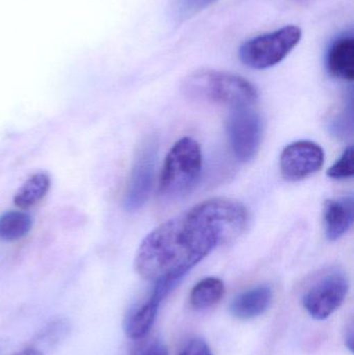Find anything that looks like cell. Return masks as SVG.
<instances>
[{"mask_svg":"<svg viewBox=\"0 0 354 355\" xmlns=\"http://www.w3.org/2000/svg\"><path fill=\"white\" fill-rule=\"evenodd\" d=\"M247 209L238 200L210 198L154 229L139 245L136 272L148 281L178 283L218 246L242 235Z\"/></svg>","mask_w":354,"mask_h":355,"instance_id":"6da1fadb","label":"cell"},{"mask_svg":"<svg viewBox=\"0 0 354 355\" xmlns=\"http://www.w3.org/2000/svg\"><path fill=\"white\" fill-rule=\"evenodd\" d=\"M182 93L191 100L222 104L231 108L251 107L258 101L256 87L232 73L199 70L183 80Z\"/></svg>","mask_w":354,"mask_h":355,"instance_id":"7a4b0ae2","label":"cell"},{"mask_svg":"<svg viewBox=\"0 0 354 355\" xmlns=\"http://www.w3.org/2000/svg\"><path fill=\"white\" fill-rule=\"evenodd\" d=\"M203 156L199 143L191 137L179 139L170 150L159 179V194L174 200L188 193L201 176Z\"/></svg>","mask_w":354,"mask_h":355,"instance_id":"3957f363","label":"cell"},{"mask_svg":"<svg viewBox=\"0 0 354 355\" xmlns=\"http://www.w3.org/2000/svg\"><path fill=\"white\" fill-rule=\"evenodd\" d=\"M301 35L303 31L299 26L287 25L245 42L239 49V58L249 68H272L290 54L301 41Z\"/></svg>","mask_w":354,"mask_h":355,"instance_id":"277c9868","label":"cell"},{"mask_svg":"<svg viewBox=\"0 0 354 355\" xmlns=\"http://www.w3.org/2000/svg\"><path fill=\"white\" fill-rule=\"evenodd\" d=\"M227 135L235 158L249 162L255 158L261 147L263 123L251 107L232 108L227 120Z\"/></svg>","mask_w":354,"mask_h":355,"instance_id":"5b68a950","label":"cell"},{"mask_svg":"<svg viewBox=\"0 0 354 355\" xmlns=\"http://www.w3.org/2000/svg\"><path fill=\"white\" fill-rule=\"evenodd\" d=\"M157 155V139L148 137L139 147L127 182L123 198V205L127 211L139 210L149 200L153 188Z\"/></svg>","mask_w":354,"mask_h":355,"instance_id":"8992f818","label":"cell"},{"mask_svg":"<svg viewBox=\"0 0 354 355\" xmlns=\"http://www.w3.org/2000/svg\"><path fill=\"white\" fill-rule=\"evenodd\" d=\"M348 290V279L344 273L328 271L316 279L303 294V306L310 316L316 320H324L342 306Z\"/></svg>","mask_w":354,"mask_h":355,"instance_id":"52a82bcc","label":"cell"},{"mask_svg":"<svg viewBox=\"0 0 354 355\" xmlns=\"http://www.w3.org/2000/svg\"><path fill=\"white\" fill-rule=\"evenodd\" d=\"M324 164V152L319 145L299 141L285 148L281 155L280 168L284 179L297 182L319 172Z\"/></svg>","mask_w":354,"mask_h":355,"instance_id":"ba28073f","label":"cell"},{"mask_svg":"<svg viewBox=\"0 0 354 355\" xmlns=\"http://www.w3.org/2000/svg\"><path fill=\"white\" fill-rule=\"evenodd\" d=\"M175 286L174 282H158L150 297L130 311L124 323L125 333L128 338L139 340L149 333L155 322L160 304Z\"/></svg>","mask_w":354,"mask_h":355,"instance_id":"9c48e42d","label":"cell"},{"mask_svg":"<svg viewBox=\"0 0 354 355\" xmlns=\"http://www.w3.org/2000/svg\"><path fill=\"white\" fill-rule=\"evenodd\" d=\"M354 200L353 196H342L328 200L324 205V225L326 237L338 240L353 227Z\"/></svg>","mask_w":354,"mask_h":355,"instance_id":"30bf717a","label":"cell"},{"mask_svg":"<svg viewBox=\"0 0 354 355\" xmlns=\"http://www.w3.org/2000/svg\"><path fill=\"white\" fill-rule=\"evenodd\" d=\"M272 302V288L257 286L237 295L231 304L230 310L236 318L249 320L264 314L270 308Z\"/></svg>","mask_w":354,"mask_h":355,"instance_id":"8fae6325","label":"cell"},{"mask_svg":"<svg viewBox=\"0 0 354 355\" xmlns=\"http://www.w3.org/2000/svg\"><path fill=\"white\" fill-rule=\"evenodd\" d=\"M326 67L332 76L342 80L354 79V39L342 37L335 41L328 50Z\"/></svg>","mask_w":354,"mask_h":355,"instance_id":"7c38bea8","label":"cell"},{"mask_svg":"<svg viewBox=\"0 0 354 355\" xmlns=\"http://www.w3.org/2000/svg\"><path fill=\"white\" fill-rule=\"evenodd\" d=\"M50 178L45 173L33 175L23 183L14 196V204L21 210H27L41 202L50 189Z\"/></svg>","mask_w":354,"mask_h":355,"instance_id":"4fadbf2b","label":"cell"},{"mask_svg":"<svg viewBox=\"0 0 354 355\" xmlns=\"http://www.w3.org/2000/svg\"><path fill=\"white\" fill-rule=\"evenodd\" d=\"M224 284L218 277H206L191 290V304L195 310L211 308L224 297Z\"/></svg>","mask_w":354,"mask_h":355,"instance_id":"5bb4252c","label":"cell"},{"mask_svg":"<svg viewBox=\"0 0 354 355\" xmlns=\"http://www.w3.org/2000/svg\"><path fill=\"white\" fill-rule=\"evenodd\" d=\"M33 219L23 211H8L0 215V241L14 242L30 232Z\"/></svg>","mask_w":354,"mask_h":355,"instance_id":"9a60e30c","label":"cell"},{"mask_svg":"<svg viewBox=\"0 0 354 355\" xmlns=\"http://www.w3.org/2000/svg\"><path fill=\"white\" fill-rule=\"evenodd\" d=\"M216 0H172L170 15L177 23H183L205 10Z\"/></svg>","mask_w":354,"mask_h":355,"instance_id":"2e32d148","label":"cell"},{"mask_svg":"<svg viewBox=\"0 0 354 355\" xmlns=\"http://www.w3.org/2000/svg\"><path fill=\"white\" fill-rule=\"evenodd\" d=\"M328 176L332 179H348L353 176V147L345 150L341 157L328 171Z\"/></svg>","mask_w":354,"mask_h":355,"instance_id":"e0dca14e","label":"cell"},{"mask_svg":"<svg viewBox=\"0 0 354 355\" xmlns=\"http://www.w3.org/2000/svg\"><path fill=\"white\" fill-rule=\"evenodd\" d=\"M179 355H213L209 346L202 339H191L183 346Z\"/></svg>","mask_w":354,"mask_h":355,"instance_id":"ac0fdd59","label":"cell"},{"mask_svg":"<svg viewBox=\"0 0 354 355\" xmlns=\"http://www.w3.org/2000/svg\"><path fill=\"white\" fill-rule=\"evenodd\" d=\"M143 355H168L166 348L161 344H153L150 346Z\"/></svg>","mask_w":354,"mask_h":355,"instance_id":"d6986e66","label":"cell"},{"mask_svg":"<svg viewBox=\"0 0 354 355\" xmlns=\"http://www.w3.org/2000/svg\"><path fill=\"white\" fill-rule=\"evenodd\" d=\"M14 355H43L41 352H37L35 349H25L22 350V352H17Z\"/></svg>","mask_w":354,"mask_h":355,"instance_id":"ffe728a7","label":"cell"}]
</instances>
